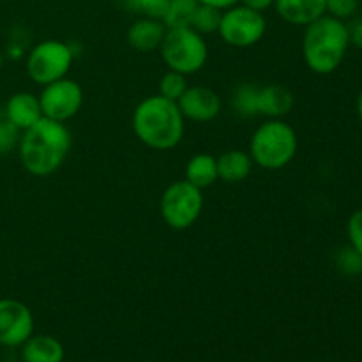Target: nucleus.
<instances>
[{
    "label": "nucleus",
    "mask_w": 362,
    "mask_h": 362,
    "mask_svg": "<svg viewBox=\"0 0 362 362\" xmlns=\"http://www.w3.org/2000/svg\"><path fill=\"white\" fill-rule=\"evenodd\" d=\"M71 147L73 138L66 124L42 117L34 126L21 131L18 156L30 175L48 177L62 168Z\"/></svg>",
    "instance_id": "nucleus-1"
},
{
    "label": "nucleus",
    "mask_w": 362,
    "mask_h": 362,
    "mask_svg": "<svg viewBox=\"0 0 362 362\" xmlns=\"http://www.w3.org/2000/svg\"><path fill=\"white\" fill-rule=\"evenodd\" d=\"M134 136L152 151H172L182 141L186 133V119L175 101L163 95H148L141 99L131 117Z\"/></svg>",
    "instance_id": "nucleus-2"
},
{
    "label": "nucleus",
    "mask_w": 362,
    "mask_h": 362,
    "mask_svg": "<svg viewBox=\"0 0 362 362\" xmlns=\"http://www.w3.org/2000/svg\"><path fill=\"white\" fill-rule=\"evenodd\" d=\"M350 46L349 25L343 20L324 14L304 27L303 59L315 74H332L345 60Z\"/></svg>",
    "instance_id": "nucleus-3"
},
{
    "label": "nucleus",
    "mask_w": 362,
    "mask_h": 362,
    "mask_svg": "<svg viewBox=\"0 0 362 362\" xmlns=\"http://www.w3.org/2000/svg\"><path fill=\"white\" fill-rule=\"evenodd\" d=\"M299 138L296 129L283 119H267L255 129L250 140V156L260 168L276 172L296 159Z\"/></svg>",
    "instance_id": "nucleus-4"
},
{
    "label": "nucleus",
    "mask_w": 362,
    "mask_h": 362,
    "mask_svg": "<svg viewBox=\"0 0 362 362\" xmlns=\"http://www.w3.org/2000/svg\"><path fill=\"white\" fill-rule=\"evenodd\" d=\"M159 53L170 71L189 76L200 73L209 60V45L205 35L191 27L166 28Z\"/></svg>",
    "instance_id": "nucleus-5"
},
{
    "label": "nucleus",
    "mask_w": 362,
    "mask_h": 362,
    "mask_svg": "<svg viewBox=\"0 0 362 362\" xmlns=\"http://www.w3.org/2000/svg\"><path fill=\"white\" fill-rule=\"evenodd\" d=\"M204 211V189L193 186L186 179L173 180L163 191L159 200V214L172 230L191 228Z\"/></svg>",
    "instance_id": "nucleus-6"
},
{
    "label": "nucleus",
    "mask_w": 362,
    "mask_h": 362,
    "mask_svg": "<svg viewBox=\"0 0 362 362\" xmlns=\"http://www.w3.org/2000/svg\"><path fill=\"white\" fill-rule=\"evenodd\" d=\"M74 62V52L71 45L57 39H46L37 42L28 52L25 60L27 76L39 87L66 78Z\"/></svg>",
    "instance_id": "nucleus-7"
},
{
    "label": "nucleus",
    "mask_w": 362,
    "mask_h": 362,
    "mask_svg": "<svg viewBox=\"0 0 362 362\" xmlns=\"http://www.w3.org/2000/svg\"><path fill=\"white\" fill-rule=\"evenodd\" d=\"M267 20L264 13L251 7L235 4L230 9L223 11L218 34L228 46L233 48H251L265 37Z\"/></svg>",
    "instance_id": "nucleus-8"
},
{
    "label": "nucleus",
    "mask_w": 362,
    "mask_h": 362,
    "mask_svg": "<svg viewBox=\"0 0 362 362\" xmlns=\"http://www.w3.org/2000/svg\"><path fill=\"white\" fill-rule=\"evenodd\" d=\"M83 98L81 85L67 76L45 85L39 94L42 117L66 124L67 120L80 113L81 106H83Z\"/></svg>",
    "instance_id": "nucleus-9"
},
{
    "label": "nucleus",
    "mask_w": 362,
    "mask_h": 362,
    "mask_svg": "<svg viewBox=\"0 0 362 362\" xmlns=\"http://www.w3.org/2000/svg\"><path fill=\"white\" fill-rule=\"evenodd\" d=\"M34 334V315L18 299H0V346L18 349Z\"/></svg>",
    "instance_id": "nucleus-10"
},
{
    "label": "nucleus",
    "mask_w": 362,
    "mask_h": 362,
    "mask_svg": "<svg viewBox=\"0 0 362 362\" xmlns=\"http://www.w3.org/2000/svg\"><path fill=\"white\" fill-rule=\"evenodd\" d=\"M177 106L186 120L204 124L211 122L221 113V98L212 88L194 85L187 87V90L177 101Z\"/></svg>",
    "instance_id": "nucleus-11"
},
{
    "label": "nucleus",
    "mask_w": 362,
    "mask_h": 362,
    "mask_svg": "<svg viewBox=\"0 0 362 362\" xmlns=\"http://www.w3.org/2000/svg\"><path fill=\"white\" fill-rule=\"evenodd\" d=\"M166 35V25L163 20L140 16L127 28V45L138 53H151L159 49Z\"/></svg>",
    "instance_id": "nucleus-12"
},
{
    "label": "nucleus",
    "mask_w": 362,
    "mask_h": 362,
    "mask_svg": "<svg viewBox=\"0 0 362 362\" xmlns=\"http://www.w3.org/2000/svg\"><path fill=\"white\" fill-rule=\"evenodd\" d=\"M296 105L293 92L285 85L271 83L265 87H258L257 95V108L258 117L265 119H283L292 112Z\"/></svg>",
    "instance_id": "nucleus-13"
},
{
    "label": "nucleus",
    "mask_w": 362,
    "mask_h": 362,
    "mask_svg": "<svg viewBox=\"0 0 362 362\" xmlns=\"http://www.w3.org/2000/svg\"><path fill=\"white\" fill-rule=\"evenodd\" d=\"M4 115L20 131L28 129V127H32L35 122L42 119L39 95L27 90L16 92V94H13L7 99L6 106H4Z\"/></svg>",
    "instance_id": "nucleus-14"
},
{
    "label": "nucleus",
    "mask_w": 362,
    "mask_h": 362,
    "mask_svg": "<svg viewBox=\"0 0 362 362\" xmlns=\"http://www.w3.org/2000/svg\"><path fill=\"white\" fill-rule=\"evenodd\" d=\"M272 7L283 21L297 27H306L327 14L325 0H274Z\"/></svg>",
    "instance_id": "nucleus-15"
},
{
    "label": "nucleus",
    "mask_w": 362,
    "mask_h": 362,
    "mask_svg": "<svg viewBox=\"0 0 362 362\" xmlns=\"http://www.w3.org/2000/svg\"><path fill=\"white\" fill-rule=\"evenodd\" d=\"M20 349L23 362H64L66 357L60 339L49 334H32Z\"/></svg>",
    "instance_id": "nucleus-16"
},
{
    "label": "nucleus",
    "mask_w": 362,
    "mask_h": 362,
    "mask_svg": "<svg viewBox=\"0 0 362 362\" xmlns=\"http://www.w3.org/2000/svg\"><path fill=\"white\" fill-rule=\"evenodd\" d=\"M216 159H218L219 180L226 184L244 182L251 175V170L255 166L250 152L237 151V148L223 152Z\"/></svg>",
    "instance_id": "nucleus-17"
},
{
    "label": "nucleus",
    "mask_w": 362,
    "mask_h": 362,
    "mask_svg": "<svg viewBox=\"0 0 362 362\" xmlns=\"http://www.w3.org/2000/svg\"><path fill=\"white\" fill-rule=\"evenodd\" d=\"M184 179L193 184V186L200 187V189H207V187L214 186L219 180L216 156L207 154V152L191 156L186 165V177Z\"/></svg>",
    "instance_id": "nucleus-18"
},
{
    "label": "nucleus",
    "mask_w": 362,
    "mask_h": 362,
    "mask_svg": "<svg viewBox=\"0 0 362 362\" xmlns=\"http://www.w3.org/2000/svg\"><path fill=\"white\" fill-rule=\"evenodd\" d=\"M257 95H258V85L255 83H240L232 92V99L230 105L237 115L244 117V119H251V117H258L257 108Z\"/></svg>",
    "instance_id": "nucleus-19"
},
{
    "label": "nucleus",
    "mask_w": 362,
    "mask_h": 362,
    "mask_svg": "<svg viewBox=\"0 0 362 362\" xmlns=\"http://www.w3.org/2000/svg\"><path fill=\"white\" fill-rule=\"evenodd\" d=\"M198 4H200L198 0H170L163 23L166 25V28L189 27Z\"/></svg>",
    "instance_id": "nucleus-20"
},
{
    "label": "nucleus",
    "mask_w": 362,
    "mask_h": 362,
    "mask_svg": "<svg viewBox=\"0 0 362 362\" xmlns=\"http://www.w3.org/2000/svg\"><path fill=\"white\" fill-rule=\"evenodd\" d=\"M221 14H223V11L216 9V7L198 4L189 27L194 28V30L202 35L218 34L219 23H221Z\"/></svg>",
    "instance_id": "nucleus-21"
},
{
    "label": "nucleus",
    "mask_w": 362,
    "mask_h": 362,
    "mask_svg": "<svg viewBox=\"0 0 362 362\" xmlns=\"http://www.w3.org/2000/svg\"><path fill=\"white\" fill-rule=\"evenodd\" d=\"M168 2L170 0H119L120 6L129 13L140 14L145 18H156V20L165 18Z\"/></svg>",
    "instance_id": "nucleus-22"
},
{
    "label": "nucleus",
    "mask_w": 362,
    "mask_h": 362,
    "mask_svg": "<svg viewBox=\"0 0 362 362\" xmlns=\"http://www.w3.org/2000/svg\"><path fill=\"white\" fill-rule=\"evenodd\" d=\"M187 76L177 73V71H166L161 76L158 85V94L163 98L170 99V101H179L180 95L187 90Z\"/></svg>",
    "instance_id": "nucleus-23"
},
{
    "label": "nucleus",
    "mask_w": 362,
    "mask_h": 362,
    "mask_svg": "<svg viewBox=\"0 0 362 362\" xmlns=\"http://www.w3.org/2000/svg\"><path fill=\"white\" fill-rule=\"evenodd\" d=\"M336 269L341 272L343 276H349V278H354V276L362 274V257L354 250L352 246H345L336 253L334 257Z\"/></svg>",
    "instance_id": "nucleus-24"
},
{
    "label": "nucleus",
    "mask_w": 362,
    "mask_h": 362,
    "mask_svg": "<svg viewBox=\"0 0 362 362\" xmlns=\"http://www.w3.org/2000/svg\"><path fill=\"white\" fill-rule=\"evenodd\" d=\"M21 131L0 112V156L9 154L11 151L18 148Z\"/></svg>",
    "instance_id": "nucleus-25"
},
{
    "label": "nucleus",
    "mask_w": 362,
    "mask_h": 362,
    "mask_svg": "<svg viewBox=\"0 0 362 362\" xmlns=\"http://www.w3.org/2000/svg\"><path fill=\"white\" fill-rule=\"evenodd\" d=\"M346 237L349 244L362 257V207L352 212L346 223Z\"/></svg>",
    "instance_id": "nucleus-26"
},
{
    "label": "nucleus",
    "mask_w": 362,
    "mask_h": 362,
    "mask_svg": "<svg viewBox=\"0 0 362 362\" xmlns=\"http://www.w3.org/2000/svg\"><path fill=\"white\" fill-rule=\"evenodd\" d=\"M359 0H325V9L327 14L345 21L346 18H352L357 13Z\"/></svg>",
    "instance_id": "nucleus-27"
},
{
    "label": "nucleus",
    "mask_w": 362,
    "mask_h": 362,
    "mask_svg": "<svg viewBox=\"0 0 362 362\" xmlns=\"http://www.w3.org/2000/svg\"><path fill=\"white\" fill-rule=\"evenodd\" d=\"M349 35L350 45L362 49V18H357L356 21H352V23L349 25Z\"/></svg>",
    "instance_id": "nucleus-28"
},
{
    "label": "nucleus",
    "mask_w": 362,
    "mask_h": 362,
    "mask_svg": "<svg viewBox=\"0 0 362 362\" xmlns=\"http://www.w3.org/2000/svg\"><path fill=\"white\" fill-rule=\"evenodd\" d=\"M239 4H243V6H246V7H251V9H255V11H260V13H264L265 9H269V7L274 6V0H239Z\"/></svg>",
    "instance_id": "nucleus-29"
},
{
    "label": "nucleus",
    "mask_w": 362,
    "mask_h": 362,
    "mask_svg": "<svg viewBox=\"0 0 362 362\" xmlns=\"http://www.w3.org/2000/svg\"><path fill=\"white\" fill-rule=\"evenodd\" d=\"M198 2L204 4V6L216 7L219 11H226L235 6V4H239V0H198Z\"/></svg>",
    "instance_id": "nucleus-30"
},
{
    "label": "nucleus",
    "mask_w": 362,
    "mask_h": 362,
    "mask_svg": "<svg viewBox=\"0 0 362 362\" xmlns=\"http://www.w3.org/2000/svg\"><path fill=\"white\" fill-rule=\"evenodd\" d=\"M356 112H357V117L362 120V92L359 95H357V101H356Z\"/></svg>",
    "instance_id": "nucleus-31"
},
{
    "label": "nucleus",
    "mask_w": 362,
    "mask_h": 362,
    "mask_svg": "<svg viewBox=\"0 0 362 362\" xmlns=\"http://www.w3.org/2000/svg\"><path fill=\"white\" fill-rule=\"evenodd\" d=\"M361 286H362V274H361Z\"/></svg>",
    "instance_id": "nucleus-32"
}]
</instances>
